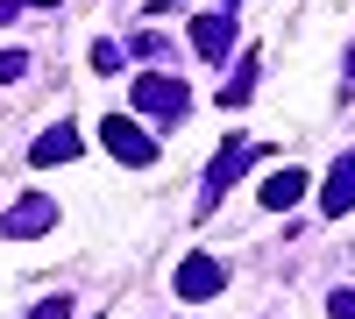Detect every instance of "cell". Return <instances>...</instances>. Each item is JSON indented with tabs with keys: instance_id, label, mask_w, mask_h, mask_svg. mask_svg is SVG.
<instances>
[{
	"instance_id": "3",
	"label": "cell",
	"mask_w": 355,
	"mask_h": 319,
	"mask_svg": "<svg viewBox=\"0 0 355 319\" xmlns=\"http://www.w3.org/2000/svg\"><path fill=\"white\" fill-rule=\"evenodd\" d=\"M178 291H185V298L220 291V263H185V270H178Z\"/></svg>"
},
{
	"instance_id": "6",
	"label": "cell",
	"mask_w": 355,
	"mask_h": 319,
	"mask_svg": "<svg viewBox=\"0 0 355 319\" xmlns=\"http://www.w3.org/2000/svg\"><path fill=\"white\" fill-rule=\"evenodd\" d=\"M21 71H28V64H21V57H15V50H8V57H0V78H21Z\"/></svg>"
},
{
	"instance_id": "4",
	"label": "cell",
	"mask_w": 355,
	"mask_h": 319,
	"mask_svg": "<svg viewBox=\"0 0 355 319\" xmlns=\"http://www.w3.org/2000/svg\"><path fill=\"white\" fill-rule=\"evenodd\" d=\"M64 156H78V135L71 128H50V142H36V163H64Z\"/></svg>"
},
{
	"instance_id": "7",
	"label": "cell",
	"mask_w": 355,
	"mask_h": 319,
	"mask_svg": "<svg viewBox=\"0 0 355 319\" xmlns=\"http://www.w3.org/2000/svg\"><path fill=\"white\" fill-rule=\"evenodd\" d=\"M334 319H355V298H334Z\"/></svg>"
},
{
	"instance_id": "2",
	"label": "cell",
	"mask_w": 355,
	"mask_h": 319,
	"mask_svg": "<svg viewBox=\"0 0 355 319\" xmlns=\"http://www.w3.org/2000/svg\"><path fill=\"white\" fill-rule=\"evenodd\" d=\"M299 192H306V178H299V170H277V178H263V206H270V213H284Z\"/></svg>"
},
{
	"instance_id": "1",
	"label": "cell",
	"mask_w": 355,
	"mask_h": 319,
	"mask_svg": "<svg viewBox=\"0 0 355 319\" xmlns=\"http://www.w3.org/2000/svg\"><path fill=\"white\" fill-rule=\"evenodd\" d=\"M100 135H107V149L121 156V163H150V156H157V149H150V142H142V135H135L128 121H107Z\"/></svg>"
},
{
	"instance_id": "5",
	"label": "cell",
	"mask_w": 355,
	"mask_h": 319,
	"mask_svg": "<svg viewBox=\"0 0 355 319\" xmlns=\"http://www.w3.org/2000/svg\"><path fill=\"white\" fill-rule=\"evenodd\" d=\"M192 43H199L206 57H220V50H227V21H199V28H192Z\"/></svg>"
}]
</instances>
